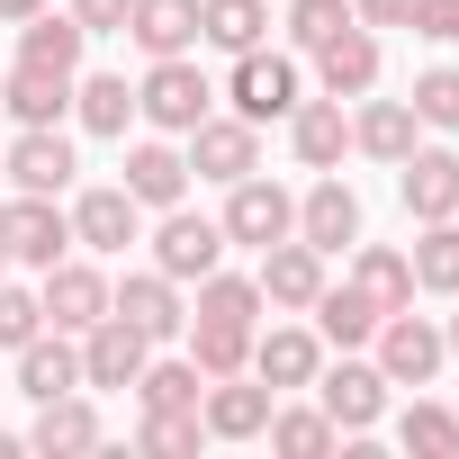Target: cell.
Here are the masks:
<instances>
[{
    "instance_id": "cell-31",
    "label": "cell",
    "mask_w": 459,
    "mask_h": 459,
    "mask_svg": "<svg viewBox=\"0 0 459 459\" xmlns=\"http://www.w3.org/2000/svg\"><path fill=\"white\" fill-rule=\"evenodd\" d=\"M271 28V0H198V46L216 55H253Z\"/></svg>"
},
{
    "instance_id": "cell-27",
    "label": "cell",
    "mask_w": 459,
    "mask_h": 459,
    "mask_svg": "<svg viewBox=\"0 0 459 459\" xmlns=\"http://www.w3.org/2000/svg\"><path fill=\"white\" fill-rule=\"evenodd\" d=\"M405 262H414V298H459V216H432V225H414Z\"/></svg>"
},
{
    "instance_id": "cell-15",
    "label": "cell",
    "mask_w": 459,
    "mask_h": 459,
    "mask_svg": "<svg viewBox=\"0 0 459 459\" xmlns=\"http://www.w3.org/2000/svg\"><path fill=\"white\" fill-rule=\"evenodd\" d=\"M298 244H316L325 262L360 244V189H351V180H333V171H325V180L298 198Z\"/></svg>"
},
{
    "instance_id": "cell-47",
    "label": "cell",
    "mask_w": 459,
    "mask_h": 459,
    "mask_svg": "<svg viewBox=\"0 0 459 459\" xmlns=\"http://www.w3.org/2000/svg\"><path fill=\"white\" fill-rule=\"evenodd\" d=\"M0 280H10V244H0Z\"/></svg>"
},
{
    "instance_id": "cell-4",
    "label": "cell",
    "mask_w": 459,
    "mask_h": 459,
    "mask_svg": "<svg viewBox=\"0 0 459 459\" xmlns=\"http://www.w3.org/2000/svg\"><path fill=\"white\" fill-rule=\"evenodd\" d=\"M225 253H235V244H225V225H216V216H198V207H162V225H153V271H162V280L198 289Z\"/></svg>"
},
{
    "instance_id": "cell-41",
    "label": "cell",
    "mask_w": 459,
    "mask_h": 459,
    "mask_svg": "<svg viewBox=\"0 0 459 459\" xmlns=\"http://www.w3.org/2000/svg\"><path fill=\"white\" fill-rule=\"evenodd\" d=\"M37 333H46L37 289H10V280H0V351H19V342H37Z\"/></svg>"
},
{
    "instance_id": "cell-1",
    "label": "cell",
    "mask_w": 459,
    "mask_h": 459,
    "mask_svg": "<svg viewBox=\"0 0 459 459\" xmlns=\"http://www.w3.org/2000/svg\"><path fill=\"white\" fill-rule=\"evenodd\" d=\"M216 225H225V244L271 253V244H289V235H298V198H289L280 180L244 171V180H225V207H216Z\"/></svg>"
},
{
    "instance_id": "cell-29",
    "label": "cell",
    "mask_w": 459,
    "mask_h": 459,
    "mask_svg": "<svg viewBox=\"0 0 459 459\" xmlns=\"http://www.w3.org/2000/svg\"><path fill=\"white\" fill-rule=\"evenodd\" d=\"M307 316H316V333H325V351H369V333H378V307H369V298H360L351 280H342V289L325 280Z\"/></svg>"
},
{
    "instance_id": "cell-10",
    "label": "cell",
    "mask_w": 459,
    "mask_h": 459,
    "mask_svg": "<svg viewBox=\"0 0 459 459\" xmlns=\"http://www.w3.org/2000/svg\"><path fill=\"white\" fill-rule=\"evenodd\" d=\"M271 405H280V387H262L253 369H235V378H207V396H198V423H207V441H262Z\"/></svg>"
},
{
    "instance_id": "cell-24",
    "label": "cell",
    "mask_w": 459,
    "mask_h": 459,
    "mask_svg": "<svg viewBox=\"0 0 459 459\" xmlns=\"http://www.w3.org/2000/svg\"><path fill=\"white\" fill-rule=\"evenodd\" d=\"M82 387V342L73 333H37V342H19V396L28 405H46V396H73Z\"/></svg>"
},
{
    "instance_id": "cell-9",
    "label": "cell",
    "mask_w": 459,
    "mask_h": 459,
    "mask_svg": "<svg viewBox=\"0 0 459 459\" xmlns=\"http://www.w3.org/2000/svg\"><path fill=\"white\" fill-rule=\"evenodd\" d=\"M37 280H46V289H37V307H46V325H55V333H91V325L108 316V271H100V262H73V253H64V262H55V271H37Z\"/></svg>"
},
{
    "instance_id": "cell-6",
    "label": "cell",
    "mask_w": 459,
    "mask_h": 459,
    "mask_svg": "<svg viewBox=\"0 0 459 459\" xmlns=\"http://www.w3.org/2000/svg\"><path fill=\"white\" fill-rule=\"evenodd\" d=\"M180 153H189V180H216V189H225V180L262 171V126H253V117H216V108H207V117L180 135Z\"/></svg>"
},
{
    "instance_id": "cell-30",
    "label": "cell",
    "mask_w": 459,
    "mask_h": 459,
    "mask_svg": "<svg viewBox=\"0 0 459 459\" xmlns=\"http://www.w3.org/2000/svg\"><path fill=\"white\" fill-rule=\"evenodd\" d=\"M126 37L144 55H189L198 46V0H135L126 10Z\"/></svg>"
},
{
    "instance_id": "cell-28",
    "label": "cell",
    "mask_w": 459,
    "mask_h": 459,
    "mask_svg": "<svg viewBox=\"0 0 459 459\" xmlns=\"http://www.w3.org/2000/svg\"><path fill=\"white\" fill-rule=\"evenodd\" d=\"M351 289H360L378 316H396V307H414V262H405L396 244H351Z\"/></svg>"
},
{
    "instance_id": "cell-11",
    "label": "cell",
    "mask_w": 459,
    "mask_h": 459,
    "mask_svg": "<svg viewBox=\"0 0 459 459\" xmlns=\"http://www.w3.org/2000/svg\"><path fill=\"white\" fill-rule=\"evenodd\" d=\"M108 316H126L144 342H180L189 333V307H180V280H162V271H126L117 289H108Z\"/></svg>"
},
{
    "instance_id": "cell-18",
    "label": "cell",
    "mask_w": 459,
    "mask_h": 459,
    "mask_svg": "<svg viewBox=\"0 0 459 459\" xmlns=\"http://www.w3.org/2000/svg\"><path fill=\"white\" fill-rule=\"evenodd\" d=\"M396 198H405L414 225L450 216V207H459V153H450V144H414V153L396 162Z\"/></svg>"
},
{
    "instance_id": "cell-13",
    "label": "cell",
    "mask_w": 459,
    "mask_h": 459,
    "mask_svg": "<svg viewBox=\"0 0 459 459\" xmlns=\"http://www.w3.org/2000/svg\"><path fill=\"white\" fill-rule=\"evenodd\" d=\"M73 244L100 253V262H117L126 244H144V207H135L117 180H108V189H82V198H73Z\"/></svg>"
},
{
    "instance_id": "cell-33",
    "label": "cell",
    "mask_w": 459,
    "mask_h": 459,
    "mask_svg": "<svg viewBox=\"0 0 459 459\" xmlns=\"http://www.w3.org/2000/svg\"><path fill=\"white\" fill-rule=\"evenodd\" d=\"M253 333H262V325L189 316V360H198V378H235V369H253Z\"/></svg>"
},
{
    "instance_id": "cell-38",
    "label": "cell",
    "mask_w": 459,
    "mask_h": 459,
    "mask_svg": "<svg viewBox=\"0 0 459 459\" xmlns=\"http://www.w3.org/2000/svg\"><path fill=\"white\" fill-rule=\"evenodd\" d=\"M342 28H351V0H289V46H298V55L333 46Z\"/></svg>"
},
{
    "instance_id": "cell-22",
    "label": "cell",
    "mask_w": 459,
    "mask_h": 459,
    "mask_svg": "<svg viewBox=\"0 0 459 459\" xmlns=\"http://www.w3.org/2000/svg\"><path fill=\"white\" fill-rule=\"evenodd\" d=\"M423 144V117H414V100H360L351 108V153H369V162H405Z\"/></svg>"
},
{
    "instance_id": "cell-7",
    "label": "cell",
    "mask_w": 459,
    "mask_h": 459,
    "mask_svg": "<svg viewBox=\"0 0 459 459\" xmlns=\"http://www.w3.org/2000/svg\"><path fill=\"white\" fill-rule=\"evenodd\" d=\"M225 100H235V117L271 126V117H289V108L307 100V82H298V64H289V55L253 46V55H235V73H225Z\"/></svg>"
},
{
    "instance_id": "cell-48",
    "label": "cell",
    "mask_w": 459,
    "mask_h": 459,
    "mask_svg": "<svg viewBox=\"0 0 459 459\" xmlns=\"http://www.w3.org/2000/svg\"><path fill=\"white\" fill-rule=\"evenodd\" d=\"M450 216H459V207H450Z\"/></svg>"
},
{
    "instance_id": "cell-45",
    "label": "cell",
    "mask_w": 459,
    "mask_h": 459,
    "mask_svg": "<svg viewBox=\"0 0 459 459\" xmlns=\"http://www.w3.org/2000/svg\"><path fill=\"white\" fill-rule=\"evenodd\" d=\"M46 0H0V28H19V19H37Z\"/></svg>"
},
{
    "instance_id": "cell-35",
    "label": "cell",
    "mask_w": 459,
    "mask_h": 459,
    "mask_svg": "<svg viewBox=\"0 0 459 459\" xmlns=\"http://www.w3.org/2000/svg\"><path fill=\"white\" fill-rule=\"evenodd\" d=\"M262 441H271V450H289V459H325L342 432H333V414H325V405H271Z\"/></svg>"
},
{
    "instance_id": "cell-25",
    "label": "cell",
    "mask_w": 459,
    "mask_h": 459,
    "mask_svg": "<svg viewBox=\"0 0 459 459\" xmlns=\"http://www.w3.org/2000/svg\"><path fill=\"white\" fill-rule=\"evenodd\" d=\"M82 46H91V28L73 19V10H46L37 19H19V64H46V73H82Z\"/></svg>"
},
{
    "instance_id": "cell-2",
    "label": "cell",
    "mask_w": 459,
    "mask_h": 459,
    "mask_svg": "<svg viewBox=\"0 0 459 459\" xmlns=\"http://www.w3.org/2000/svg\"><path fill=\"white\" fill-rule=\"evenodd\" d=\"M207 108H216V91H207V73H198L189 55H153V73L135 82V117H144L153 135H189Z\"/></svg>"
},
{
    "instance_id": "cell-20",
    "label": "cell",
    "mask_w": 459,
    "mask_h": 459,
    "mask_svg": "<svg viewBox=\"0 0 459 459\" xmlns=\"http://www.w3.org/2000/svg\"><path fill=\"white\" fill-rule=\"evenodd\" d=\"M253 280H262V307L307 316V307H316V289H325V253L289 235V244H271V253H262V271H253Z\"/></svg>"
},
{
    "instance_id": "cell-46",
    "label": "cell",
    "mask_w": 459,
    "mask_h": 459,
    "mask_svg": "<svg viewBox=\"0 0 459 459\" xmlns=\"http://www.w3.org/2000/svg\"><path fill=\"white\" fill-rule=\"evenodd\" d=\"M441 342H450V351H459V316H450V325H441Z\"/></svg>"
},
{
    "instance_id": "cell-44",
    "label": "cell",
    "mask_w": 459,
    "mask_h": 459,
    "mask_svg": "<svg viewBox=\"0 0 459 459\" xmlns=\"http://www.w3.org/2000/svg\"><path fill=\"white\" fill-rule=\"evenodd\" d=\"M360 28H414V0H351Z\"/></svg>"
},
{
    "instance_id": "cell-17",
    "label": "cell",
    "mask_w": 459,
    "mask_h": 459,
    "mask_svg": "<svg viewBox=\"0 0 459 459\" xmlns=\"http://www.w3.org/2000/svg\"><path fill=\"white\" fill-rule=\"evenodd\" d=\"M316 369H325V333L316 325H271V333H253V378L262 387H316Z\"/></svg>"
},
{
    "instance_id": "cell-23",
    "label": "cell",
    "mask_w": 459,
    "mask_h": 459,
    "mask_svg": "<svg viewBox=\"0 0 459 459\" xmlns=\"http://www.w3.org/2000/svg\"><path fill=\"white\" fill-rule=\"evenodd\" d=\"M0 108H10L19 126H64V117H73V73L10 64V73H0Z\"/></svg>"
},
{
    "instance_id": "cell-16",
    "label": "cell",
    "mask_w": 459,
    "mask_h": 459,
    "mask_svg": "<svg viewBox=\"0 0 459 459\" xmlns=\"http://www.w3.org/2000/svg\"><path fill=\"white\" fill-rule=\"evenodd\" d=\"M117 189H126L135 207H153V216H162V207H180V198H189V153H180L171 135H144V144H126V180H117Z\"/></svg>"
},
{
    "instance_id": "cell-19",
    "label": "cell",
    "mask_w": 459,
    "mask_h": 459,
    "mask_svg": "<svg viewBox=\"0 0 459 459\" xmlns=\"http://www.w3.org/2000/svg\"><path fill=\"white\" fill-rule=\"evenodd\" d=\"M289 153L307 171H342V153H351V100H298L289 108Z\"/></svg>"
},
{
    "instance_id": "cell-12",
    "label": "cell",
    "mask_w": 459,
    "mask_h": 459,
    "mask_svg": "<svg viewBox=\"0 0 459 459\" xmlns=\"http://www.w3.org/2000/svg\"><path fill=\"white\" fill-rule=\"evenodd\" d=\"M73 342H82V387H91V396L135 387V369L153 360V342H144L126 316H100V325H91V333H73Z\"/></svg>"
},
{
    "instance_id": "cell-21",
    "label": "cell",
    "mask_w": 459,
    "mask_h": 459,
    "mask_svg": "<svg viewBox=\"0 0 459 459\" xmlns=\"http://www.w3.org/2000/svg\"><path fill=\"white\" fill-rule=\"evenodd\" d=\"M316 82H325V100H369L378 91V28H342L333 46H316Z\"/></svg>"
},
{
    "instance_id": "cell-14",
    "label": "cell",
    "mask_w": 459,
    "mask_h": 459,
    "mask_svg": "<svg viewBox=\"0 0 459 459\" xmlns=\"http://www.w3.org/2000/svg\"><path fill=\"white\" fill-rule=\"evenodd\" d=\"M0 171H10V189H37V198H64L73 189V135L64 126H19V144L0 153Z\"/></svg>"
},
{
    "instance_id": "cell-8",
    "label": "cell",
    "mask_w": 459,
    "mask_h": 459,
    "mask_svg": "<svg viewBox=\"0 0 459 459\" xmlns=\"http://www.w3.org/2000/svg\"><path fill=\"white\" fill-rule=\"evenodd\" d=\"M316 405L333 414V432H369V423L387 414V378H378V360H360V351L325 360V369H316Z\"/></svg>"
},
{
    "instance_id": "cell-5",
    "label": "cell",
    "mask_w": 459,
    "mask_h": 459,
    "mask_svg": "<svg viewBox=\"0 0 459 459\" xmlns=\"http://www.w3.org/2000/svg\"><path fill=\"white\" fill-rule=\"evenodd\" d=\"M0 244H10V262H19V271H55V262L73 253V207H55V198L19 189L10 207H0Z\"/></svg>"
},
{
    "instance_id": "cell-3",
    "label": "cell",
    "mask_w": 459,
    "mask_h": 459,
    "mask_svg": "<svg viewBox=\"0 0 459 459\" xmlns=\"http://www.w3.org/2000/svg\"><path fill=\"white\" fill-rule=\"evenodd\" d=\"M369 351H378V378H387V387H432V378H441V360H450L441 325H432V316H414V307L378 316Z\"/></svg>"
},
{
    "instance_id": "cell-32",
    "label": "cell",
    "mask_w": 459,
    "mask_h": 459,
    "mask_svg": "<svg viewBox=\"0 0 459 459\" xmlns=\"http://www.w3.org/2000/svg\"><path fill=\"white\" fill-rule=\"evenodd\" d=\"M73 117H82L91 135H126V126H135V82H126V73H82V82H73Z\"/></svg>"
},
{
    "instance_id": "cell-42",
    "label": "cell",
    "mask_w": 459,
    "mask_h": 459,
    "mask_svg": "<svg viewBox=\"0 0 459 459\" xmlns=\"http://www.w3.org/2000/svg\"><path fill=\"white\" fill-rule=\"evenodd\" d=\"M414 37L423 46H459V0H414Z\"/></svg>"
},
{
    "instance_id": "cell-40",
    "label": "cell",
    "mask_w": 459,
    "mask_h": 459,
    "mask_svg": "<svg viewBox=\"0 0 459 459\" xmlns=\"http://www.w3.org/2000/svg\"><path fill=\"white\" fill-rule=\"evenodd\" d=\"M405 100H414V117H423V126H441V135H450V126H459V64L414 73V91H405Z\"/></svg>"
},
{
    "instance_id": "cell-26",
    "label": "cell",
    "mask_w": 459,
    "mask_h": 459,
    "mask_svg": "<svg viewBox=\"0 0 459 459\" xmlns=\"http://www.w3.org/2000/svg\"><path fill=\"white\" fill-rule=\"evenodd\" d=\"M28 450H100V405H91V387H73V396H46L37 405V423H28Z\"/></svg>"
},
{
    "instance_id": "cell-34",
    "label": "cell",
    "mask_w": 459,
    "mask_h": 459,
    "mask_svg": "<svg viewBox=\"0 0 459 459\" xmlns=\"http://www.w3.org/2000/svg\"><path fill=\"white\" fill-rule=\"evenodd\" d=\"M198 396H207L198 360H144V369H135V414H180V405H198Z\"/></svg>"
},
{
    "instance_id": "cell-37",
    "label": "cell",
    "mask_w": 459,
    "mask_h": 459,
    "mask_svg": "<svg viewBox=\"0 0 459 459\" xmlns=\"http://www.w3.org/2000/svg\"><path fill=\"white\" fill-rule=\"evenodd\" d=\"M396 450H414V459H459V414L414 396V405L396 414Z\"/></svg>"
},
{
    "instance_id": "cell-43",
    "label": "cell",
    "mask_w": 459,
    "mask_h": 459,
    "mask_svg": "<svg viewBox=\"0 0 459 459\" xmlns=\"http://www.w3.org/2000/svg\"><path fill=\"white\" fill-rule=\"evenodd\" d=\"M126 10H135V0H73V19L91 37H126Z\"/></svg>"
},
{
    "instance_id": "cell-39",
    "label": "cell",
    "mask_w": 459,
    "mask_h": 459,
    "mask_svg": "<svg viewBox=\"0 0 459 459\" xmlns=\"http://www.w3.org/2000/svg\"><path fill=\"white\" fill-rule=\"evenodd\" d=\"M135 441H144L153 459H189V450L207 441V423H198V405H180V414H144V423H135Z\"/></svg>"
},
{
    "instance_id": "cell-36",
    "label": "cell",
    "mask_w": 459,
    "mask_h": 459,
    "mask_svg": "<svg viewBox=\"0 0 459 459\" xmlns=\"http://www.w3.org/2000/svg\"><path fill=\"white\" fill-rule=\"evenodd\" d=\"M189 316H216V325H262V280H244V271H207L198 280V307Z\"/></svg>"
}]
</instances>
